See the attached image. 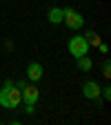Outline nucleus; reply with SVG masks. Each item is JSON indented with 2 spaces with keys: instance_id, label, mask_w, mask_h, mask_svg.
<instances>
[{
  "instance_id": "f8f14e48",
  "label": "nucleus",
  "mask_w": 111,
  "mask_h": 125,
  "mask_svg": "<svg viewBox=\"0 0 111 125\" xmlns=\"http://www.w3.org/2000/svg\"><path fill=\"white\" fill-rule=\"evenodd\" d=\"M98 47H100V52H102V54H107V52H109V47H107V45H104V42H100V45H98Z\"/></svg>"
},
{
  "instance_id": "7ed1b4c3",
  "label": "nucleus",
  "mask_w": 111,
  "mask_h": 125,
  "mask_svg": "<svg viewBox=\"0 0 111 125\" xmlns=\"http://www.w3.org/2000/svg\"><path fill=\"white\" fill-rule=\"evenodd\" d=\"M62 20H65V25H67L69 29H80V27L85 25L82 13H78V11L71 9V7H65V9H62Z\"/></svg>"
},
{
  "instance_id": "20e7f679",
  "label": "nucleus",
  "mask_w": 111,
  "mask_h": 125,
  "mask_svg": "<svg viewBox=\"0 0 111 125\" xmlns=\"http://www.w3.org/2000/svg\"><path fill=\"white\" fill-rule=\"evenodd\" d=\"M20 94H22V101H25L27 105H36L38 98H40V89H38L36 85H25V87L20 89Z\"/></svg>"
},
{
  "instance_id": "0eeeda50",
  "label": "nucleus",
  "mask_w": 111,
  "mask_h": 125,
  "mask_svg": "<svg viewBox=\"0 0 111 125\" xmlns=\"http://www.w3.org/2000/svg\"><path fill=\"white\" fill-rule=\"evenodd\" d=\"M47 20L53 22V25H60V22H62V9H60V7H51L49 13H47Z\"/></svg>"
},
{
  "instance_id": "39448f33",
  "label": "nucleus",
  "mask_w": 111,
  "mask_h": 125,
  "mask_svg": "<svg viewBox=\"0 0 111 125\" xmlns=\"http://www.w3.org/2000/svg\"><path fill=\"white\" fill-rule=\"evenodd\" d=\"M100 85L96 83V81H85V85H82V94H85V98H91V101H98L100 98Z\"/></svg>"
},
{
  "instance_id": "423d86ee",
  "label": "nucleus",
  "mask_w": 111,
  "mask_h": 125,
  "mask_svg": "<svg viewBox=\"0 0 111 125\" xmlns=\"http://www.w3.org/2000/svg\"><path fill=\"white\" fill-rule=\"evenodd\" d=\"M42 65H40V62H31V65L27 67V78H29V81H40V78H42Z\"/></svg>"
},
{
  "instance_id": "9d476101",
  "label": "nucleus",
  "mask_w": 111,
  "mask_h": 125,
  "mask_svg": "<svg viewBox=\"0 0 111 125\" xmlns=\"http://www.w3.org/2000/svg\"><path fill=\"white\" fill-rule=\"evenodd\" d=\"M102 74H104L107 78L111 76V62H109V60H104V62H102Z\"/></svg>"
},
{
  "instance_id": "f03ea898",
  "label": "nucleus",
  "mask_w": 111,
  "mask_h": 125,
  "mask_svg": "<svg viewBox=\"0 0 111 125\" xmlns=\"http://www.w3.org/2000/svg\"><path fill=\"white\" fill-rule=\"evenodd\" d=\"M67 49H69L71 56L78 58V56L89 54V42H87L85 36H73V38H69V42H67Z\"/></svg>"
},
{
  "instance_id": "9b49d317",
  "label": "nucleus",
  "mask_w": 111,
  "mask_h": 125,
  "mask_svg": "<svg viewBox=\"0 0 111 125\" xmlns=\"http://www.w3.org/2000/svg\"><path fill=\"white\" fill-rule=\"evenodd\" d=\"M100 96H102L104 101H109V98H111V87H102V89H100Z\"/></svg>"
},
{
  "instance_id": "6e6552de",
  "label": "nucleus",
  "mask_w": 111,
  "mask_h": 125,
  "mask_svg": "<svg viewBox=\"0 0 111 125\" xmlns=\"http://www.w3.org/2000/svg\"><path fill=\"white\" fill-rule=\"evenodd\" d=\"M76 65H78V69H82V72H89V69L93 67V62H91V58L85 54V56H78V58H76Z\"/></svg>"
},
{
  "instance_id": "1a4fd4ad",
  "label": "nucleus",
  "mask_w": 111,
  "mask_h": 125,
  "mask_svg": "<svg viewBox=\"0 0 111 125\" xmlns=\"http://www.w3.org/2000/svg\"><path fill=\"white\" fill-rule=\"evenodd\" d=\"M85 38H87L89 47H91V45H93V47H98V45L102 42V40H100V36H96V34H93V31H87V36H85Z\"/></svg>"
},
{
  "instance_id": "f257e3e1",
  "label": "nucleus",
  "mask_w": 111,
  "mask_h": 125,
  "mask_svg": "<svg viewBox=\"0 0 111 125\" xmlns=\"http://www.w3.org/2000/svg\"><path fill=\"white\" fill-rule=\"evenodd\" d=\"M22 103V94H20V89L13 85V81H5V85H2V89H0V105H2L5 109H16Z\"/></svg>"
}]
</instances>
